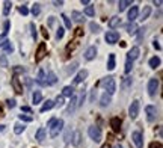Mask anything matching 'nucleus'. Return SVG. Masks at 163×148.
<instances>
[{"label":"nucleus","mask_w":163,"mask_h":148,"mask_svg":"<svg viewBox=\"0 0 163 148\" xmlns=\"http://www.w3.org/2000/svg\"><path fill=\"white\" fill-rule=\"evenodd\" d=\"M53 5H54V6H62L63 2H58V0H56V2H53Z\"/></svg>","instance_id":"57"},{"label":"nucleus","mask_w":163,"mask_h":148,"mask_svg":"<svg viewBox=\"0 0 163 148\" xmlns=\"http://www.w3.org/2000/svg\"><path fill=\"white\" fill-rule=\"evenodd\" d=\"M127 32H129L130 35H134L136 32H138V26H136L134 23H131V24L129 26V27H127Z\"/></svg>","instance_id":"37"},{"label":"nucleus","mask_w":163,"mask_h":148,"mask_svg":"<svg viewBox=\"0 0 163 148\" xmlns=\"http://www.w3.org/2000/svg\"><path fill=\"white\" fill-rule=\"evenodd\" d=\"M148 64H150V67H151V68H157V67L160 65V58H157V56L151 58Z\"/></svg>","instance_id":"29"},{"label":"nucleus","mask_w":163,"mask_h":148,"mask_svg":"<svg viewBox=\"0 0 163 148\" xmlns=\"http://www.w3.org/2000/svg\"><path fill=\"white\" fill-rule=\"evenodd\" d=\"M63 97L62 95H58V98H56V101H54V106H63Z\"/></svg>","instance_id":"46"},{"label":"nucleus","mask_w":163,"mask_h":148,"mask_svg":"<svg viewBox=\"0 0 163 148\" xmlns=\"http://www.w3.org/2000/svg\"><path fill=\"white\" fill-rule=\"evenodd\" d=\"M72 95H74L72 86H65V88L62 89V97H72Z\"/></svg>","instance_id":"25"},{"label":"nucleus","mask_w":163,"mask_h":148,"mask_svg":"<svg viewBox=\"0 0 163 148\" xmlns=\"http://www.w3.org/2000/svg\"><path fill=\"white\" fill-rule=\"evenodd\" d=\"M71 17H72V20L77 21V23H82V21L85 20V18H83V14L79 12V11H72V12H71Z\"/></svg>","instance_id":"24"},{"label":"nucleus","mask_w":163,"mask_h":148,"mask_svg":"<svg viewBox=\"0 0 163 148\" xmlns=\"http://www.w3.org/2000/svg\"><path fill=\"white\" fill-rule=\"evenodd\" d=\"M101 85L104 86V89H106V92L109 94V95H112V94H115V91H116V83H115V77H112V76H107L106 79L101 82Z\"/></svg>","instance_id":"1"},{"label":"nucleus","mask_w":163,"mask_h":148,"mask_svg":"<svg viewBox=\"0 0 163 148\" xmlns=\"http://www.w3.org/2000/svg\"><path fill=\"white\" fill-rule=\"evenodd\" d=\"M131 139L136 145V148H142L143 147V141H142V133L141 132H133L131 133Z\"/></svg>","instance_id":"9"},{"label":"nucleus","mask_w":163,"mask_h":148,"mask_svg":"<svg viewBox=\"0 0 163 148\" xmlns=\"http://www.w3.org/2000/svg\"><path fill=\"white\" fill-rule=\"evenodd\" d=\"M88 77V69H80V71L77 73V76L74 77V80H72V83L74 85H79V83H82L85 79Z\"/></svg>","instance_id":"10"},{"label":"nucleus","mask_w":163,"mask_h":148,"mask_svg":"<svg viewBox=\"0 0 163 148\" xmlns=\"http://www.w3.org/2000/svg\"><path fill=\"white\" fill-rule=\"evenodd\" d=\"M83 14H85V15H88V17H94V15H95V9H94V6H86V8H85V11H83Z\"/></svg>","instance_id":"33"},{"label":"nucleus","mask_w":163,"mask_h":148,"mask_svg":"<svg viewBox=\"0 0 163 148\" xmlns=\"http://www.w3.org/2000/svg\"><path fill=\"white\" fill-rule=\"evenodd\" d=\"M62 20H63V23H65V27L67 29H71V20L68 18L65 14H62Z\"/></svg>","instance_id":"39"},{"label":"nucleus","mask_w":163,"mask_h":148,"mask_svg":"<svg viewBox=\"0 0 163 148\" xmlns=\"http://www.w3.org/2000/svg\"><path fill=\"white\" fill-rule=\"evenodd\" d=\"M107 69H115V55H109V62H107Z\"/></svg>","instance_id":"30"},{"label":"nucleus","mask_w":163,"mask_h":148,"mask_svg":"<svg viewBox=\"0 0 163 148\" xmlns=\"http://www.w3.org/2000/svg\"><path fill=\"white\" fill-rule=\"evenodd\" d=\"M54 121H56V118H51V119L48 121V123H47V127H51V126L54 124Z\"/></svg>","instance_id":"54"},{"label":"nucleus","mask_w":163,"mask_h":148,"mask_svg":"<svg viewBox=\"0 0 163 148\" xmlns=\"http://www.w3.org/2000/svg\"><path fill=\"white\" fill-rule=\"evenodd\" d=\"M5 130V126H0V132H3Z\"/></svg>","instance_id":"60"},{"label":"nucleus","mask_w":163,"mask_h":148,"mask_svg":"<svg viewBox=\"0 0 163 148\" xmlns=\"http://www.w3.org/2000/svg\"><path fill=\"white\" fill-rule=\"evenodd\" d=\"M14 71H15V73H24V71H26V68H23V67H15V68H14Z\"/></svg>","instance_id":"51"},{"label":"nucleus","mask_w":163,"mask_h":148,"mask_svg":"<svg viewBox=\"0 0 163 148\" xmlns=\"http://www.w3.org/2000/svg\"><path fill=\"white\" fill-rule=\"evenodd\" d=\"M63 130V119H56L54 124L50 127V136L51 137H58Z\"/></svg>","instance_id":"2"},{"label":"nucleus","mask_w":163,"mask_h":148,"mask_svg":"<svg viewBox=\"0 0 163 148\" xmlns=\"http://www.w3.org/2000/svg\"><path fill=\"white\" fill-rule=\"evenodd\" d=\"M18 118H20L21 121H24V123H32V119H33L32 116H29V115H23V114H21V115H18Z\"/></svg>","instance_id":"42"},{"label":"nucleus","mask_w":163,"mask_h":148,"mask_svg":"<svg viewBox=\"0 0 163 148\" xmlns=\"http://www.w3.org/2000/svg\"><path fill=\"white\" fill-rule=\"evenodd\" d=\"M5 53H12V51H14V46H12V42L11 41H8L6 42V44H5Z\"/></svg>","instance_id":"36"},{"label":"nucleus","mask_w":163,"mask_h":148,"mask_svg":"<svg viewBox=\"0 0 163 148\" xmlns=\"http://www.w3.org/2000/svg\"><path fill=\"white\" fill-rule=\"evenodd\" d=\"M119 24H121V18H119V17H112V18L109 20V27H110V29L118 27Z\"/></svg>","instance_id":"21"},{"label":"nucleus","mask_w":163,"mask_h":148,"mask_svg":"<svg viewBox=\"0 0 163 148\" xmlns=\"http://www.w3.org/2000/svg\"><path fill=\"white\" fill-rule=\"evenodd\" d=\"M20 14H23V15H27V14H29L27 6H21V8H20Z\"/></svg>","instance_id":"48"},{"label":"nucleus","mask_w":163,"mask_h":148,"mask_svg":"<svg viewBox=\"0 0 163 148\" xmlns=\"http://www.w3.org/2000/svg\"><path fill=\"white\" fill-rule=\"evenodd\" d=\"M41 30H42V35H44V36H45V38H48V32H47V29H45V27H42Z\"/></svg>","instance_id":"55"},{"label":"nucleus","mask_w":163,"mask_h":148,"mask_svg":"<svg viewBox=\"0 0 163 148\" xmlns=\"http://www.w3.org/2000/svg\"><path fill=\"white\" fill-rule=\"evenodd\" d=\"M11 8H12V3L11 2H5V6H3V15H9V11H11Z\"/></svg>","instance_id":"35"},{"label":"nucleus","mask_w":163,"mask_h":148,"mask_svg":"<svg viewBox=\"0 0 163 148\" xmlns=\"http://www.w3.org/2000/svg\"><path fill=\"white\" fill-rule=\"evenodd\" d=\"M79 64L77 62H72L70 67H68V69H67V73H72V71H74V69H76V67H77Z\"/></svg>","instance_id":"47"},{"label":"nucleus","mask_w":163,"mask_h":148,"mask_svg":"<svg viewBox=\"0 0 163 148\" xmlns=\"http://www.w3.org/2000/svg\"><path fill=\"white\" fill-rule=\"evenodd\" d=\"M113 148H122V147H121V145H115Z\"/></svg>","instance_id":"61"},{"label":"nucleus","mask_w":163,"mask_h":148,"mask_svg":"<svg viewBox=\"0 0 163 148\" xmlns=\"http://www.w3.org/2000/svg\"><path fill=\"white\" fill-rule=\"evenodd\" d=\"M88 135H89V137L92 139V141H95V142H100V141H101V128L97 127V126L89 127V128H88Z\"/></svg>","instance_id":"3"},{"label":"nucleus","mask_w":163,"mask_h":148,"mask_svg":"<svg viewBox=\"0 0 163 148\" xmlns=\"http://www.w3.org/2000/svg\"><path fill=\"white\" fill-rule=\"evenodd\" d=\"M152 46H154V48H156V50H162V46L159 44V41H154Z\"/></svg>","instance_id":"53"},{"label":"nucleus","mask_w":163,"mask_h":148,"mask_svg":"<svg viewBox=\"0 0 163 148\" xmlns=\"http://www.w3.org/2000/svg\"><path fill=\"white\" fill-rule=\"evenodd\" d=\"M8 32H9V21H5V30H3V35L8 36Z\"/></svg>","instance_id":"50"},{"label":"nucleus","mask_w":163,"mask_h":148,"mask_svg":"<svg viewBox=\"0 0 163 148\" xmlns=\"http://www.w3.org/2000/svg\"><path fill=\"white\" fill-rule=\"evenodd\" d=\"M150 14H151V6H143V9H142V12H141V21H143V20H147L148 17H150Z\"/></svg>","instance_id":"20"},{"label":"nucleus","mask_w":163,"mask_h":148,"mask_svg":"<svg viewBox=\"0 0 163 148\" xmlns=\"http://www.w3.org/2000/svg\"><path fill=\"white\" fill-rule=\"evenodd\" d=\"M56 82H58L56 74H54L53 71H48V74H47V80H45V85H54Z\"/></svg>","instance_id":"19"},{"label":"nucleus","mask_w":163,"mask_h":148,"mask_svg":"<svg viewBox=\"0 0 163 148\" xmlns=\"http://www.w3.org/2000/svg\"><path fill=\"white\" fill-rule=\"evenodd\" d=\"M0 67L6 68L8 67V59H6V55H2L0 56Z\"/></svg>","instance_id":"43"},{"label":"nucleus","mask_w":163,"mask_h":148,"mask_svg":"<svg viewBox=\"0 0 163 148\" xmlns=\"http://www.w3.org/2000/svg\"><path fill=\"white\" fill-rule=\"evenodd\" d=\"M110 101H112V97L109 95L107 92H104L103 95H101V100H100V104H101L103 107H106V106H109L110 104Z\"/></svg>","instance_id":"17"},{"label":"nucleus","mask_w":163,"mask_h":148,"mask_svg":"<svg viewBox=\"0 0 163 148\" xmlns=\"http://www.w3.org/2000/svg\"><path fill=\"white\" fill-rule=\"evenodd\" d=\"M6 42H8V36H6V35H0V48H2V47H5V44H6Z\"/></svg>","instance_id":"44"},{"label":"nucleus","mask_w":163,"mask_h":148,"mask_svg":"<svg viewBox=\"0 0 163 148\" xmlns=\"http://www.w3.org/2000/svg\"><path fill=\"white\" fill-rule=\"evenodd\" d=\"M104 39H106L107 44H115V42L119 39V33L115 32V30H110V32H107V33H106Z\"/></svg>","instance_id":"8"},{"label":"nucleus","mask_w":163,"mask_h":148,"mask_svg":"<svg viewBox=\"0 0 163 148\" xmlns=\"http://www.w3.org/2000/svg\"><path fill=\"white\" fill-rule=\"evenodd\" d=\"M44 79H45V74H44V71L42 69H39V73H38V77H36V83H39V85H42V86H45V82H44Z\"/></svg>","instance_id":"28"},{"label":"nucleus","mask_w":163,"mask_h":148,"mask_svg":"<svg viewBox=\"0 0 163 148\" xmlns=\"http://www.w3.org/2000/svg\"><path fill=\"white\" fill-rule=\"evenodd\" d=\"M29 26H30V30H32V38H33V41H36V39H38V32H36L35 24H33V23H30Z\"/></svg>","instance_id":"38"},{"label":"nucleus","mask_w":163,"mask_h":148,"mask_svg":"<svg viewBox=\"0 0 163 148\" xmlns=\"http://www.w3.org/2000/svg\"><path fill=\"white\" fill-rule=\"evenodd\" d=\"M130 85H131V79H129V77H125L124 82H122V89H127Z\"/></svg>","instance_id":"45"},{"label":"nucleus","mask_w":163,"mask_h":148,"mask_svg":"<svg viewBox=\"0 0 163 148\" xmlns=\"http://www.w3.org/2000/svg\"><path fill=\"white\" fill-rule=\"evenodd\" d=\"M82 5H88L89 6V0H82Z\"/></svg>","instance_id":"58"},{"label":"nucleus","mask_w":163,"mask_h":148,"mask_svg":"<svg viewBox=\"0 0 163 148\" xmlns=\"http://www.w3.org/2000/svg\"><path fill=\"white\" fill-rule=\"evenodd\" d=\"M21 110H23V112H30V107H29V106H23Z\"/></svg>","instance_id":"56"},{"label":"nucleus","mask_w":163,"mask_h":148,"mask_svg":"<svg viewBox=\"0 0 163 148\" xmlns=\"http://www.w3.org/2000/svg\"><path fill=\"white\" fill-rule=\"evenodd\" d=\"M24 124H21V123H17L15 126H14V133L15 135H21L23 132H24Z\"/></svg>","instance_id":"27"},{"label":"nucleus","mask_w":163,"mask_h":148,"mask_svg":"<svg viewBox=\"0 0 163 148\" xmlns=\"http://www.w3.org/2000/svg\"><path fill=\"white\" fill-rule=\"evenodd\" d=\"M145 114H147V119L150 121V123H152V121H156V118H157V109H156V106H147L145 107Z\"/></svg>","instance_id":"6"},{"label":"nucleus","mask_w":163,"mask_h":148,"mask_svg":"<svg viewBox=\"0 0 163 148\" xmlns=\"http://www.w3.org/2000/svg\"><path fill=\"white\" fill-rule=\"evenodd\" d=\"M150 148H162V144L160 142H151L150 144Z\"/></svg>","instance_id":"49"},{"label":"nucleus","mask_w":163,"mask_h":148,"mask_svg":"<svg viewBox=\"0 0 163 148\" xmlns=\"http://www.w3.org/2000/svg\"><path fill=\"white\" fill-rule=\"evenodd\" d=\"M41 12V8H39V3H35L33 6H32V14L33 15H38Z\"/></svg>","instance_id":"40"},{"label":"nucleus","mask_w":163,"mask_h":148,"mask_svg":"<svg viewBox=\"0 0 163 148\" xmlns=\"http://www.w3.org/2000/svg\"><path fill=\"white\" fill-rule=\"evenodd\" d=\"M138 15H139V8L138 6H131L130 11H129V20L133 23L136 18H138Z\"/></svg>","instance_id":"14"},{"label":"nucleus","mask_w":163,"mask_h":148,"mask_svg":"<svg viewBox=\"0 0 163 148\" xmlns=\"http://www.w3.org/2000/svg\"><path fill=\"white\" fill-rule=\"evenodd\" d=\"M139 107H141V103L138 100H134L131 104H130V107H129V116L131 119H136L139 115Z\"/></svg>","instance_id":"4"},{"label":"nucleus","mask_w":163,"mask_h":148,"mask_svg":"<svg viewBox=\"0 0 163 148\" xmlns=\"http://www.w3.org/2000/svg\"><path fill=\"white\" fill-rule=\"evenodd\" d=\"M53 107H54V101H53V100H47V101L42 104L41 112L44 114V112H47V110H50V109H53Z\"/></svg>","instance_id":"22"},{"label":"nucleus","mask_w":163,"mask_h":148,"mask_svg":"<svg viewBox=\"0 0 163 148\" xmlns=\"http://www.w3.org/2000/svg\"><path fill=\"white\" fill-rule=\"evenodd\" d=\"M47 55V47H45V42H41L38 46V50H36V56H35V60L36 62H41V60L45 58Z\"/></svg>","instance_id":"5"},{"label":"nucleus","mask_w":163,"mask_h":148,"mask_svg":"<svg viewBox=\"0 0 163 148\" xmlns=\"http://www.w3.org/2000/svg\"><path fill=\"white\" fill-rule=\"evenodd\" d=\"M110 127L113 128V132H119V130H121V119L119 118H118V116H115V118H112L110 119Z\"/></svg>","instance_id":"15"},{"label":"nucleus","mask_w":163,"mask_h":148,"mask_svg":"<svg viewBox=\"0 0 163 148\" xmlns=\"http://www.w3.org/2000/svg\"><path fill=\"white\" fill-rule=\"evenodd\" d=\"M131 68H133V60H130L129 58H127V59H125V68H124L125 74H129V73L131 71Z\"/></svg>","instance_id":"31"},{"label":"nucleus","mask_w":163,"mask_h":148,"mask_svg":"<svg viewBox=\"0 0 163 148\" xmlns=\"http://www.w3.org/2000/svg\"><path fill=\"white\" fill-rule=\"evenodd\" d=\"M63 33H65V30H63V27H58V32H56V39H62L63 38Z\"/></svg>","instance_id":"41"},{"label":"nucleus","mask_w":163,"mask_h":148,"mask_svg":"<svg viewBox=\"0 0 163 148\" xmlns=\"http://www.w3.org/2000/svg\"><path fill=\"white\" fill-rule=\"evenodd\" d=\"M157 89H159V80L157 79H151L148 82V94L150 97H154L157 94Z\"/></svg>","instance_id":"7"},{"label":"nucleus","mask_w":163,"mask_h":148,"mask_svg":"<svg viewBox=\"0 0 163 148\" xmlns=\"http://www.w3.org/2000/svg\"><path fill=\"white\" fill-rule=\"evenodd\" d=\"M11 85H12V88L17 94H23V86L20 85V79H18L17 76H14L11 79Z\"/></svg>","instance_id":"11"},{"label":"nucleus","mask_w":163,"mask_h":148,"mask_svg":"<svg viewBox=\"0 0 163 148\" xmlns=\"http://www.w3.org/2000/svg\"><path fill=\"white\" fill-rule=\"evenodd\" d=\"M76 107H77V97H76V95H72V97H71V101H70V104H68V109H67V115L72 114V112L76 110Z\"/></svg>","instance_id":"13"},{"label":"nucleus","mask_w":163,"mask_h":148,"mask_svg":"<svg viewBox=\"0 0 163 148\" xmlns=\"http://www.w3.org/2000/svg\"><path fill=\"white\" fill-rule=\"evenodd\" d=\"M101 148H110V145H109V144H104V145H103Z\"/></svg>","instance_id":"59"},{"label":"nucleus","mask_w":163,"mask_h":148,"mask_svg":"<svg viewBox=\"0 0 163 148\" xmlns=\"http://www.w3.org/2000/svg\"><path fill=\"white\" fill-rule=\"evenodd\" d=\"M89 29L92 30L94 33H100V32H101V27H100V24H97V23H89Z\"/></svg>","instance_id":"34"},{"label":"nucleus","mask_w":163,"mask_h":148,"mask_svg":"<svg viewBox=\"0 0 163 148\" xmlns=\"http://www.w3.org/2000/svg\"><path fill=\"white\" fill-rule=\"evenodd\" d=\"M6 103H8V107H11V109L15 107V100H8Z\"/></svg>","instance_id":"52"},{"label":"nucleus","mask_w":163,"mask_h":148,"mask_svg":"<svg viewBox=\"0 0 163 148\" xmlns=\"http://www.w3.org/2000/svg\"><path fill=\"white\" fill-rule=\"evenodd\" d=\"M80 132H74V136H72V145L74 147H79L80 145Z\"/></svg>","instance_id":"32"},{"label":"nucleus","mask_w":163,"mask_h":148,"mask_svg":"<svg viewBox=\"0 0 163 148\" xmlns=\"http://www.w3.org/2000/svg\"><path fill=\"white\" fill-rule=\"evenodd\" d=\"M41 100H42V94H41L39 91H35L33 95H32V101H33V104H39Z\"/></svg>","instance_id":"26"},{"label":"nucleus","mask_w":163,"mask_h":148,"mask_svg":"<svg viewBox=\"0 0 163 148\" xmlns=\"http://www.w3.org/2000/svg\"><path fill=\"white\" fill-rule=\"evenodd\" d=\"M131 5H133L131 0H121V2L118 3V9H119V12H122V11H125L129 6H131Z\"/></svg>","instance_id":"18"},{"label":"nucleus","mask_w":163,"mask_h":148,"mask_svg":"<svg viewBox=\"0 0 163 148\" xmlns=\"http://www.w3.org/2000/svg\"><path fill=\"white\" fill-rule=\"evenodd\" d=\"M35 139L38 142H44V139H45V130L42 127L38 128V132H36V135H35Z\"/></svg>","instance_id":"23"},{"label":"nucleus","mask_w":163,"mask_h":148,"mask_svg":"<svg viewBox=\"0 0 163 148\" xmlns=\"http://www.w3.org/2000/svg\"><path fill=\"white\" fill-rule=\"evenodd\" d=\"M139 55H141V50H139V47H133V48L129 51V55H127V58H129L130 60H134V59H138V58H139Z\"/></svg>","instance_id":"16"},{"label":"nucleus","mask_w":163,"mask_h":148,"mask_svg":"<svg viewBox=\"0 0 163 148\" xmlns=\"http://www.w3.org/2000/svg\"><path fill=\"white\" fill-rule=\"evenodd\" d=\"M95 56H97V47H95V46L88 47L86 51H85V59H86V60H92Z\"/></svg>","instance_id":"12"}]
</instances>
